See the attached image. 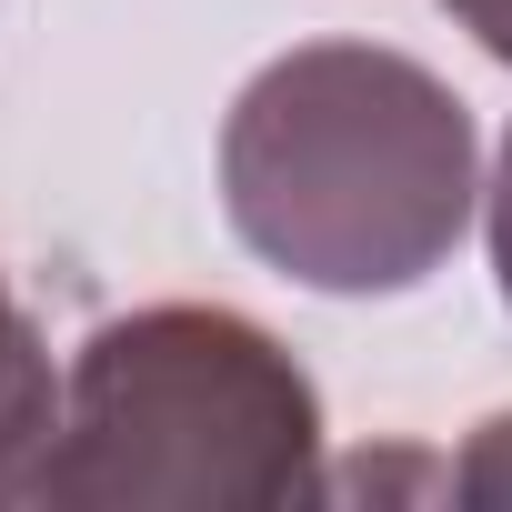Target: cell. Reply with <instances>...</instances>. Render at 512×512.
<instances>
[{"label":"cell","mask_w":512,"mask_h":512,"mask_svg":"<svg viewBox=\"0 0 512 512\" xmlns=\"http://www.w3.org/2000/svg\"><path fill=\"white\" fill-rule=\"evenodd\" d=\"M482 191L472 111L382 41H302L221 121V211L302 292H412L452 262Z\"/></svg>","instance_id":"obj_1"},{"label":"cell","mask_w":512,"mask_h":512,"mask_svg":"<svg viewBox=\"0 0 512 512\" xmlns=\"http://www.w3.org/2000/svg\"><path fill=\"white\" fill-rule=\"evenodd\" d=\"M51 432H61V382H51V352H41L31 312L11 302V282H0V502H31Z\"/></svg>","instance_id":"obj_3"},{"label":"cell","mask_w":512,"mask_h":512,"mask_svg":"<svg viewBox=\"0 0 512 512\" xmlns=\"http://www.w3.org/2000/svg\"><path fill=\"white\" fill-rule=\"evenodd\" d=\"M322 492L312 372L221 302L101 322L61 382L31 502L61 512H272Z\"/></svg>","instance_id":"obj_2"},{"label":"cell","mask_w":512,"mask_h":512,"mask_svg":"<svg viewBox=\"0 0 512 512\" xmlns=\"http://www.w3.org/2000/svg\"><path fill=\"white\" fill-rule=\"evenodd\" d=\"M482 221H492V282H502V302H512V131H502V161H492V201H482Z\"/></svg>","instance_id":"obj_5"},{"label":"cell","mask_w":512,"mask_h":512,"mask_svg":"<svg viewBox=\"0 0 512 512\" xmlns=\"http://www.w3.org/2000/svg\"><path fill=\"white\" fill-rule=\"evenodd\" d=\"M442 11H452V21H462V31L502 61V71H512V0H442Z\"/></svg>","instance_id":"obj_6"},{"label":"cell","mask_w":512,"mask_h":512,"mask_svg":"<svg viewBox=\"0 0 512 512\" xmlns=\"http://www.w3.org/2000/svg\"><path fill=\"white\" fill-rule=\"evenodd\" d=\"M452 492H462V502H512V412H492V422L462 442Z\"/></svg>","instance_id":"obj_4"}]
</instances>
